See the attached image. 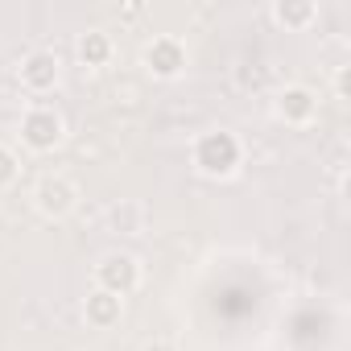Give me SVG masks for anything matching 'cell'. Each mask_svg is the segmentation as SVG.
Wrapping results in <instances>:
<instances>
[{
	"label": "cell",
	"mask_w": 351,
	"mask_h": 351,
	"mask_svg": "<svg viewBox=\"0 0 351 351\" xmlns=\"http://www.w3.org/2000/svg\"><path fill=\"white\" fill-rule=\"evenodd\" d=\"M191 157H195L199 173H207V178H228V173L240 165L244 149H240V141L228 128H215V132H203L195 141V153Z\"/></svg>",
	"instance_id": "1"
},
{
	"label": "cell",
	"mask_w": 351,
	"mask_h": 351,
	"mask_svg": "<svg viewBox=\"0 0 351 351\" xmlns=\"http://www.w3.org/2000/svg\"><path fill=\"white\" fill-rule=\"evenodd\" d=\"M58 141H62V116L50 104H34L21 116V145L34 153H50L58 149Z\"/></svg>",
	"instance_id": "2"
},
{
	"label": "cell",
	"mask_w": 351,
	"mask_h": 351,
	"mask_svg": "<svg viewBox=\"0 0 351 351\" xmlns=\"http://www.w3.org/2000/svg\"><path fill=\"white\" fill-rule=\"evenodd\" d=\"M136 285H141V265H136V256H128V252H108V256L95 265V289H104V293H112V298L124 302Z\"/></svg>",
	"instance_id": "3"
},
{
	"label": "cell",
	"mask_w": 351,
	"mask_h": 351,
	"mask_svg": "<svg viewBox=\"0 0 351 351\" xmlns=\"http://www.w3.org/2000/svg\"><path fill=\"white\" fill-rule=\"evenodd\" d=\"M34 203H38L42 215L62 219V215L75 211V203H79V186H75L71 178H62V173H46V178L38 182V191H34Z\"/></svg>",
	"instance_id": "4"
},
{
	"label": "cell",
	"mask_w": 351,
	"mask_h": 351,
	"mask_svg": "<svg viewBox=\"0 0 351 351\" xmlns=\"http://www.w3.org/2000/svg\"><path fill=\"white\" fill-rule=\"evenodd\" d=\"M58 75H62V62H58L54 50H34V54H25V62H21V83H25V91H34V95L54 91V87H58Z\"/></svg>",
	"instance_id": "5"
},
{
	"label": "cell",
	"mask_w": 351,
	"mask_h": 351,
	"mask_svg": "<svg viewBox=\"0 0 351 351\" xmlns=\"http://www.w3.org/2000/svg\"><path fill=\"white\" fill-rule=\"evenodd\" d=\"M145 66L157 79H178L186 71V46L178 38H153L149 50H145Z\"/></svg>",
	"instance_id": "6"
},
{
	"label": "cell",
	"mask_w": 351,
	"mask_h": 351,
	"mask_svg": "<svg viewBox=\"0 0 351 351\" xmlns=\"http://www.w3.org/2000/svg\"><path fill=\"white\" fill-rule=\"evenodd\" d=\"M277 116L285 124H310L318 116V95L310 87H285L277 95Z\"/></svg>",
	"instance_id": "7"
},
{
	"label": "cell",
	"mask_w": 351,
	"mask_h": 351,
	"mask_svg": "<svg viewBox=\"0 0 351 351\" xmlns=\"http://www.w3.org/2000/svg\"><path fill=\"white\" fill-rule=\"evenodd\" d=\"M83 314H87V322H91L95 330H112V326L120 322V314H124V302L112 298V293H104V289H95V293L87 298Z\"/></svg>",
	"instance_id": "8"
},
{
	"label": "cell",
	"mask_w": 351,
	"mask_h": 351,
	"mask_svg": "<svg viewBox=\"0 0 351 351\" xmlns=\"http://www.w3.org/2000/svg\"><path fill=\"white\" fill-rule=\"evenodd\" d=\"M273 17H277L285 29H306V25L318 17V5H310V0H302V5H293V0H277V5H273Z\"/></svg>",
	"instance_id": "9"
},
{
	"label": "cell",
	"mask_w": 351,
	"mask_h": 351,
	"mask_svg": "<svg viewBox=\"0 0 351 351\" xmlns=\"http://www.w3.org/2000/svg\"><path fill=\"white\" fill-rule=\"evenodd\" d=\"M79 58H83L87 66H108V58H112V38L99 34V29L83 34V38H79Z\"/></svg>",
	"instance_id": "10"
},
{
	"label": "cell",
	"mask_w": 351,
	"mask_h": 351,
	"mask_svg": "<svg viewBox=\"0 0 351 351\" xmlns=\"http://www.w3.org/2000/svg\"><path fill=\"white\" fill-rule=\"evenodd\" d=\"M17 169H21L17 153H13L9 145H0V191H5V186H13V182H17Z\"/></svg>",
	"instance_id": "11"
},
{
	"label": "cell",
	"mask_w": 351,
	"mask_h": 351,
	"mask_svg": "<svg viewBox=\"0 0 351 351\" xmlns=\"http://www.w3.org/2000/svg\"><path fill=\"white\" fill-rule=\"evenodd\" d=\"M141 351H173V347H169V343H161V339H153V343H145Z\"/></svg>",
	"instance_id": "12"
}]
</instances>
